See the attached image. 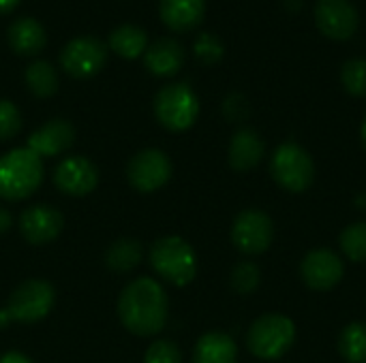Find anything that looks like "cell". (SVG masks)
<instances>
[{
    "label": "cell",
    "mask_w": 366,
    "mask_h": 363,
    "mask_svg": "<svg viewBox=\"0 0 366 363\" xmlns=\"http://www.w3.org/2000/svg\"><path fill=\"white\" fill-rule=\"evenodd\" d=\"M28 90L39 98H49L58 90V73L47 60H34L26 66L24 73Z\"/></svg>",
    "instance_id": "cell-22"
},
{
    "label": "cell",
    "mask_w": 366,
    "mask_h": 363,
    "mask_svg": "<svg viewBox=\"0 0 366 363\" xmlns=\"http://www.w3.org/2000/svg\"><path fill=\"white\" fill-rule=\"evenodd\" d=\"M169 315V300L165 289L152 278H137L129 282L118 297L120 323L135 336L159 334Z\"/></svg>",
    "instance_id": "cell-1"
},
{
    "label": "cell",
    "mask_w": 366,
    "mask_h": 363,
    "mask_svg": "<svg viewBox=\"0 0 366 363\" xmlns=\"http://www.w3.org/2000/svg\"><path fill=\"white\" fill-rule=\"evenodd\" d=\"M54 287L45 280H26L9 297L4 310H0V327L9 323H36L45 319L54 306Z\"/></svg>",
    "instance_id": "cell-7"
},
{
    "label": "cell",
    "mask_w": 366,
    "mask_h": 363,
    "mask_svg": "<svg viewBox=\"0 0 366 363\" xmlns=\"http://www.w3.org/2000/svg\"><path fill=\"white\" fill-rule=\"evenodd\" d=\"M193 51H195V58H197L199 62H204V64H217V62H221V58L225 56L223 41H221L217 34H210V32H202V34L195 39Z\"/></svg>",
    "instance_id": "cell-28"
},
{
    "label": "cell",
    "mask_w": 366,
    "mask_h": 363,
    "mask_svg": "<svg viewBox=\"0 0 366 363\" xmlns=\"http://www.w3.org/2000/svg\"><path fill=\"white\" fill-rule=\"evenodd\" d=\"M0 363H32L30 357H26L24 353H17V351H9L0 357Z\"/></svg>",
    "instance_id": "cell-32"
},
{
    "label": "cell",
    "mask_w": 366,
    "mask_h": 363,
    "mask_svg": "<svg viewBox=\"0 0 366 363\" xmlns=\"http://www.w3.org/2000/svg\"><path fill=\"white\" fill-rule=\"evenodd\" d=\"M11 225H13V216H11V212H9L6 208H0V235H2V233H6V231L11 229Z\"/></svg>",
    "instance_id": "cell-33"
},
{
    "label": "cell",
    "mask_w": 366,
    "mask_h": 363,
    "mask_svg": "<svg viewBox=\"0 0 366 363\" xmlns=\"http://www.w3.org/2000/svg\"><path fill=\"white\" fill-rule=\"evenodd\" d=\"M144 363H182L180 349L169 340H157L148 347Z\"/></svg>",
    "instance_id": "cell-30"
},
{
    "label": "cell",
    "mask_w": 366,
    "mask_h": 363,
    "mask_svg": "<svg viewBox=\"0 0 366 363\" xmlns=\"http://www.w3.org/2000/svg\"><path fill=\"white\" fill-rule=\"evenodd\" d=\"M148 259L150 267L174 287H187L197 276V255L193 246L178 235L157 240Z\"/></svg>",
    "instance_id": "cell-4"
},
{
    "label": "cell",
    "mask_w": 366,
    "mask_h": 363,
    "mask_svg": "<svg viewBox=\"0 0 366 363\" xmlns=\"http://www.w3.org/2000/svg\"><path fill=\"white\" fill-rule=\"evenodd\" d=\"M64 227V218L58 210L49 205H32L26 208L19 216V231L28 244L43 246L54 242Z\"/></svg>",
    "instance_id": "cell-14"
},
{
    "label": "cell",
    "mask_w": 366,
    "mask_h": 363,
    "mask_svg": "<svg viewBox=\"0 0 366 363\" xmlns=\"http://www.w3.org/2000/svg\"><path fill=\"white\" fill-rule=\"evenodd\" d=\"M223 113L229 122H240L249 116V103L242 94L234 92L225 98L223 103Z\"/></svg>",
    "instance_id": "cell-31"
},
{
    "label": "cell",
    "mask_w": 366,
    "mask_h": 363,
    "mask_svg": "<svg viewBox=\"0 0 366 363\" xmlns=\"http://www.w3.org/2000/svg\"><path fill=\"white\" fill-rule=\"evenodd\" d=\"M317 30L335 41H347L358 30V11L350 0H317Z\"/></svg>",
    "instance_id": "cell-12"
},
{
    "label": "cell",
    "mask_w": 366,
    "mask_h": 363,
    "mask_svg": "<svg viewBox=\"0 0 366 363\" xmlns=\"http://www.w3.org/2000/svg\"><path fill=\"white\" fill-rule=\"evenodd\" d=\"M139 261H142V246L137 240L131 237L116 240L105 252V263L114 272H131L139 265Z\"/></svg>",
    "instance_id": "cell-24"
},
{
    "label": "cell",
    "mask_w": 366,
    "mask_h": 363,
    "mask_svg": "<svg viewBox=\"0 0 366 363\" xmlns=\"http://www.w3.org/2000/svg\"><path fill=\"white\" fill-rule=\"evenodd\" d=\"M154 116L172 133L189 131L199 116V98L189 83H167L154 96Z\"/></svg>",
    "instance_id": "cell-6"
},
{
    "label": "cell",
    "mask_w": 366,
    "mask_h": 363,
    "mask_svg": "<svg viewBox=\"0 0 366 363\" xmlns=\"http://www.w3.org/2000/svg\"><path fill=\"white\" fill-rule=\"evenodd\" d=\"M343 276H345V263L330 248H315L307 252L300 263L302 282L317 293L332 291L343 280Z\"/></svg>",
    "instance_id": "cell-11"
},
{
    "label": "cell",
    "mask_w": 366,
    "mask_h": 363,
    "mask_svg": "<svg viewBox=\"0 0 366 363\" xmlns=\"http://www.w3.org/2000/svg\"><path fill=\"white\" fill-rule=\"evenodd\" d=\"M6 41L11 49L19 56H34L47 43V32L43 24L34 17H19L6 30Z\"/></svg>",
    "instance_id": "cell-19"
},
{
    "label": "cell",
    "mask_w": 366,
    "mask_h": 363,
    "mask_svg": "<svg viewBox=\"0 0 366 363\" xmlns=\"http://www.w3.org/2000/svg\"><path fill=\"white\" fill-rule=\"evenodd\" d=\"M107 47L124 60H135L137 56H142L146 51L148 34L144 28H139L135 24H122L109 32Z\"/></svg>",
    "instance_id": "cell-21"
},
{
    "label": "cell",
    "mask_w": 366,
    "mask_h": 363,
    "mask_svg": "<svg viewBox=\"0 0 366 363\" xmlns=\"http://www.w3.org/2000/svg\"><path fill=\"white\" fill-rule=\"evenodd\" d=\"M236 359L238 347L223 332L204 334L193 349V363H236Z\"/></svg>",
    "instance_id": "cell-20"
},
{
    "label": "cell",
    "mask_w": 366,
    "mask_h": 363,
    "mask_svg": "<svg viewBox=\"0 0 366 363\" xmlns=\"http://www.w3.org/2000/svg\"><path fill=\"white\" fill-rule=\"evenodd\" d=\"M75 141V128L69 120L56 118L45 122L41 128H36L30 137L26 148H30L41 158H51L64 154Z\"/></svg>",
    "instance_id": "cell-15"
},
{
    "label": "cell",
    "mask_w": 366,
    "mask_h": 363,
    "mask_svg": "<svg viewBox=\"0 0 366 363\" xmlns=\"http://www.w3.org/2000/svg\"><path fill=\"white\" fill-rule=\"evenodd\" d=\"M172 160L163 150L146 148L137 152L127 167L129 184L139 193H154L172 180Z\"/></svg>",
    "instance_id": "cell-10"
},
{
    "label": "cell",
    "mask_w": 366,
    "mask_h": 363,
    "mask_svg": "<svg viewBox=\"0 0 366 363\" xmlns=\"http://www.w3.org/2000/svg\"><path fill=\"white\" fill-rule=\"evenodd\" d=\"M184 58H187V51L182 43L169 36L148 43L144 51V64L157 77H174L184 66Z\"/></svg>",
    "instance_id": "cell-16"
},
{
    "label": "cell",
    "mask_w": 366,
    "mask_h": 363,
    "mask_svg": "<svg viewBox=\"0 0 366 363\" xmlns=\"http://www.w3.org/2000/svg\"><path fill=\"white\" fill-rule=\"evenodd\" d=\"M360 139H362V145H365L366 150V116L365 120H362V126H360Z\"/></svg>",
    "instance_id": "cell-35"
},
{
    "label": "cell",
    "mask_w": 366,
    "mask_h": 363,
    "mask_svg": "<svg viewBox=\"0 0 366 363\" xmlns=\"http://www.w3.org/2000/svg\"><path fill=\"white\" fill-rule=\"evenodd\" d=\"M43 158L30 148H15L0 156V199L21 201L43 182Z\"/></svg>",
    "instance_id": "cell-2"
},
{
    "label": "cell",
    "mask_w": 366,
    "mask_h": 363,
    "mask_svg": "<svg viewBox=\"0 0 366 363\" xmlns=\"http://www.w3.org/2000/svg\"><path fill=\"white\" fill-rule=\"evenodd\" d=\"M21 128L19 109L11 101H0V141L13 139Z\"/></svg>",
    "instance_id": "cell-29"
},
{
    "label": "cell",
    "mask_w": 366,
    "mask_h": 363,
    "mask_svg": "<svg viewBox=\"0 0 366 363\" xmlns=\"http://www.w3.org/2000/svg\"><path fill=\"white\" fill-rule=\"evenodd\" d=\"M19 2L21 0H0V15H6V13L15 11Z\"/></svg>",
    "instance_id": "cell-34"
},
{
    "label": "cell",
    "mask_w": 366,
    "mask_h": 363,
    "mask_svg": "<svg viewBox=\"0 0 366 363\" xmlns=\"http://www.w3.org/2000/svg\"><path fill=\"white\" fill-rule=\"evenodd\" d=\"M161 21L174 32H189L204 21L206 0H159Z\"/></svg>",
    "instance_id": "cell-18"
},
{
    "label": "cell",
    "mask_w": 366,
    "mask_h": 363,
    "mask_svg": "<svg viewBox=\"0 0 366 363\" xmlns=\"http://www.w3.org/2000/svg\"><path fill=\"white\" fill-rule=\"evenodd\" d=\"M341 83L347 94L366 98V58H350L341 68Z\"/></svg>",
    "instance_id": "cell-27"
},
{
    "label": "cell",
    "mask_w": 366,
    "mask_h": 363,
    "mask_svg": "<svg viewBox=\"0 0 366 363\" xmlns=\"http://www.w3.org/2000/svg\"><path fill=\"white\" fill-rule=\"evenodd\" d=\"M229 285L238 295H253L262 285V270L253 261H242L232 270Z\"/></svg>",
    "instance_id": "cell-26"
},
{
    "label": "cell",
    "mask_w": 366,
    "mask_h": 363,
    "mask_svg": "<svg viewBox=\"0 0 366 363\" xmlns=\"http://www.w3.org/2000/svg\"><path fill=\"white\" fill-rule=\"evenodd\" d=\"M339 353L347 363H366V323L354 321L339 334Z\"/></svg>",
    "instance_id": "cell-23"
},
{
    "label": "cell",
    "mask_w": 366,
    "mask_h": 363,
    "mask_svg": "<svg viewBox=\"0 0 366 363\" xmlns=\"http://www.w3.org/2000/svg\"><path fill=\"white\" fill-rule=\"evenodd\" d=\"M266 156V143L262 135L253 128H240L234 133L229 148H227V160L229 167L238 173L255 169Z\"/></svg>",
    "instance_id": "cell-17"
},
{
    "label": "cell",
    "mask_w": 366,
    "mask_h": 363,
    "mask_svg": "<svg viewBox=\"0 0 366 363\" xmlns=\"http://www.w3.org/2000/svg\"><path fill=\"white\" fill-rule=\"evenodd\" d=\"M339 246L352 263H366V220L347 225L339 235Z\"/></svg>",
    "instance_id": "cell-25"
},
{
    "label": "cell",
    "mask_w": 366,
    "mask_h": 363,
    "mask_svg": "<svg viewBox=\"0 0 366 363\" xmlns=\"http://www.w3.org/2000/svg\"><path fill=\"white\" fill-rule=\"evenodd\" d=\"M296 342V323L279 312L262 315L247 332V349L253 357L277 362L290 353Z\"/></svg>",
    "instance_id": "cell-3"
},
{
    "label": "cell",
    "mask_w": 366,
    "mask_h": 363,
    "mask_svg": "<svg viewBox=\"0 0 366 363\" xmlns=\"http://www.w3.org/2000/svg\"><path fill=\"white\" fill-rule=\"evenodd\" d=\"M107 62V45L97 36L71 39L60 51V66L75 79H88L97 75Z\"/></svg>",
    "instance_id": "cell-9"
},
{
    "label": "cell",
    "mask_w": 366,
    "mask_h": 363,
    "mask_svg": "<svg viewBox=\"0 0 366 363\" xmlns=\"http://www.w3.org/2000/svg\"><path fill=\"white\" fill-rule=\"evenodd\" d=\"M270 175L283 190L300 195L315 182V160L300 143L287 141L270 156Z\"/></svg>",
    "instance_id": "cell-5"
},
{
    "label": "cell",
    "mask_w": 366,
    "mask_h": 363,
    "mask_svg": "<svg viewBox=\"0 0 366 363\" xmlns=\"http://www.w3.org/2000/svg\"><path fill=\"white\" fill-rule=\"evenodd\" d=\"M54 184L71 197H86L99 184V169L86 156H69L54 171Z\"/></svg>",
    "instance_id": "cell-13"
},
{
    "label": "cell",
    "mask_w": 366,
    "mask_h": 363,
    "mask_svg": "<svg viewBox=\"0 0 366 363\" xmlns=\"http://www.w3.org/2000/svg\"><path fill=\"white\" fill-rule=\"evenodd\" d=\"M274 242V223L262 210H244L232 225V244L247 257L264 255Z\"/></svg>",
    "instance_id": "cell-8"
}]
</instances>
